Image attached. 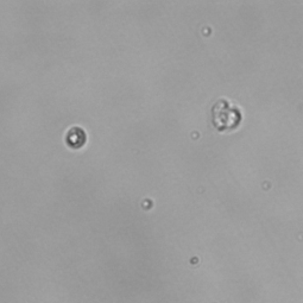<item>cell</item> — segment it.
<instances>
[{
  "label": "cell",
  "instance_id": "obj_1",
  "mask_svg": "<svg viewBox=\"0 0 303 303\" xmlns=\"http://www.w3.org/2000/svg\"><path fill=\"white\" fill-rule=\"evenodd\" d=\"M242 122V112L227 100H219L213 106V125L219 131H231Z\"/></svg>",
  "mask_w": 303,
  "mask_h": 303
},
{
  "label": "cell",
  "instance_id": "obj_2",
  "mask_svg": "<svg viewBox=\"0 0 303 303\" xmlns=\"http://www.w3.org/2000/svg\"><path fill=\"white\" fill-rule=\"evenodd\" d=\"M86 133L81 128H71L67 133L66 141L67 144L71 149H80L86 143Z\"/></svg>",
  "mask_w": 303,
  "mask_h": 303
}]
</instances>
